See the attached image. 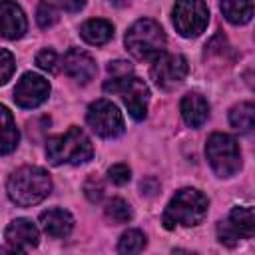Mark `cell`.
Segmentation results:
<instances>
[{"mask_svg": "<svg viewBox=\"0 0 255 255\" xmlns=\"http://www.w3.org/2000/svg\"><path fill=\"white\" fill-rule=\"evenodd\" d=\"M36 64H38V68H42L44 72H50V74H54V72H58V54L54 52V50H50V48H46V50H42V52H38V56H36Z\"/></svg>", "mask_w": 255, "mask_h": 255, "instance_id": "cb8c5ba5", "label": "cell"}, {"mask_svg": "<svg viewBox=\"0 0 255 255\" xmlns=\"http://www.w3.org/2000/svg\"><path fill=\"white\" fill-rule=\"evenodd\" d=\"M58 2H60V6H62L66 12H78V10H82L84 4H86V0H58Z\"/></svg>", "mask_w": 255, "mask_h": 255, "instance_id": "f1b7e54d", "label": "cell"}, {"mask_svg": "<svg viewBox=\"0 0 255 255\" xmlns=\"http://www.w3.org/2000/svg\"><path fill=\"white\" fill-rule=\"evenodd\" d=\"M207 207H209V201L199 189L183 187L167 203L161 219L163 227L175 229V225H185V227L199 225L207 215Z\"/></svg>", "mask_w": 255, "mask_h": 255, "instance_id": "7a4b0ae2", "label": "cell"}, {"mask_svg": "<svg viewBox=\"0 0 255 255\" xmlns=\"http://www.w3.org/2000/svg\"><path fill=\"white\" fill-rule=\"evenodd\" d=\"M255 237V207H233L227 219L217 223V239L229 247Z\"/></svg>", "mask_w": 255, "mask_h": 255, "instance_id": "52a82bcc", "label": "cell"}, {"mask_svg": "<svg viewBox=\"0 0 255 255\" xmlns=\"http://www.w3.org/2000/svg\"><path fill=\"white\" fill-rule=\"evenodd\" d=\"M40 225L50 237H66L74 227V217L66 209H48L40 213Z\"/></svg>", "mask_w": 255, "mask_h": 255, "instance_id": "2e32d148", "label": "cell"}, {"mask_svg": "<svg viewBox=\"0 0 255 255\" xmlns=\"http://www.w3.org/2000/svg\"><path fill=\"white\" fill-rule=\"evenodd\" d=\"M187 72H189V66L181 54H163L161 52L157 58H153L151 78H153L155 86L161 90H173L175 86H179L185 80Z\"/></svg>", "mask_w": 255, "mask_h": 255, "instance_id": "30bf717a", "label": "cell"}, {"mask_svg": "<svg viewBox=\"0 0 255 255\" xmlns=\"http://www.w3.org/2000/svg\"><path fill=\"white\" fill-rule=\"evenodd\" d=\"M205 153H207L211 169L219 177H231L241 167L239 145H237L235 137H231L229 133H221V131L211 133L205 143Z\"/></svg>", "mask_w": 255, "mask_h": 255, "instance_id": "8992f818", "label": "cell"}, {"mask_svg": "<svg viewBox=\"0 0 255 255\" xmlns=\"http://www.w3.org/2000/svg\"><path fill=\"white\" fill-rule=\"evenodd\" d=\"M0 20H2V36L8 40L22 38L28 24L22 8L12 0H2L0 4Z\"/></svg>", "mask_w": 255, "mask_h": 255, "instance_id": "5bb4252c", "label": "cell"}, {"mask_svg": "<svg viewBox=\"0 0 255 255\" xmlns=\"http://www.w3.org/2000/svg\"><path fill=\"white\" fill-rule=\"evenodd\" d=\"M8 197L20 205V207H30L40 203L52 189V179L46 169L38 165H24L18 167L10 179H8Z\"/></svg>", "mask_w": 255, "mask_h": 255, "instance_id": "6da1fadb", "label": "cell"}, {"mask_svg": "<svg viewBox=\"0 0 255 255\" xmlns=\"http://www.w3.org/2000/svg\"><path fill=\"white\" fill-rule=\"evenodd\" d=\"M36 20H38V26H40V28L48 30V28H52V26L60 20V14H58V10H56V6H54L52 2H46V0H44V2L38 4Z\"/></svg>", "mask_w": 255, "mask_h": 255, "instance_id": "603a6c76", "label": "cell"}, {"mask_svg": "<svg viewBox=\"0 0 255 255\" xmlns=\"http://www.w3.org/2000/svg\"><path fill=\"white\" fill-rule=\"evenodd\" d=\"M143 247H145V235L137 229H128L118 243L120 253H139Z\"/></svg>", "mask_w": 255, "mask_h": 255, "instance_id": "7402d4cb", "label": "cell"}, {"mask_svg": "<svg viewBox=\"0 0 255 255\" xmlns=\"http://www.w3.org/2000/svg\"><path fill=\"white\" fill-rule=\"evenodd\" d=\"M104 213H106V219H108L110 223H114V225L128 223V221L131 219V215H133V213H131L129 203H128V201H124V199H120V197L110 199V201L106 203Z\"/></svg>", "mask_w": 255, "mask_h": 255, "instance_id": "44dd1931", "label": "cell"}, {"mask_svg": "<svg viewBox=\"0 0 255 255\" xmlns=\"http://www.w3.org/2000/svg\"><path fill=\"white\" fill-rule=\"evenodd\" d=\"M221 12L231 24H247L253 16L251 0H221Z\"/></svg>", "mask_w": 255, "mask_h": 255, "instance_id": "d6986e66", "label": "cell"}, {"mask_svg": "<svg viewBox=\"0 0 255 255\" xmlns=\"http://www.w3.org/2000/svg\"><path fill=\"white\" fill-rule=\"evenodd\" d=\"M104 90L108 94H120L133 120L145 118L147 102H149V90H147L143 80L133 76V72L124 74V76H110V80H106V84H104Z\"/></svg>", "mask_w": 255, "mask_h": 255, "instance_id": "5b68a950", "label": "cell"}, {"mask_svg": "<svg viewBox=\"0 0 255 255\" xmlns=\"http://www.w3.org/2000/svg\"><path fill=\"white\" fill-rule=\"evenodd\" d=\"M46 155L54 165H62V163L80 165L92 159L94 145L84 129L72 126L66 133L54 135L46 141Z\"/></svg>", "mask_w": 255, "mask_h": 255, "instance_id": "3957f363", "label": "cell"}, {"mask_svg": "<svg viewBox=\"0 0 255 255\" xmlns=\"http://www.w3.org/2000/svg\"><path fill=\"white\" fill-rule=\"evenodd\" d=\"M2 74H0V84H6L8 80H10V76H12V70H14V58H12V54L6 50V48H2Z\"/></svg>", "mask_w": 255, "mask_h": 255, "instance_id": "4316f807", "label": "cell"}, {"mask_svg": "<svg viewBox=\"0 0 255 255\" xmlns=\"http://www.w3.org/2000/svg\"><path fill=\"white\" fill-rule=\"evenodd\" d=\"M131 72H133L131 64H128V62H124V60L110 62V66H108V74H110V76H124V74H131Z\"/></svg>", "mask_w": 255, "mask_h": 255, "instance_id": "83f0119b", "label": "cell"}, {"mask_svg": "<svg viewBox=\"0 0 255 255\" xmlns=\"http://www.w3.org/2000/svg\"><path fill=\"white\" fill-rule=\"evenodd\" d=\"M229 124L239 133H249L255 128V106L249 102L235 104L229 112Z\"/></svg>", "mask_w": 255, "mask_h": 255, "instance_id": "ac0fdd59", "label": "cell"}, {"mask_svg": "<svg viewBox=\"0 0 255 255\" xmlns=\"http://www.w3.org/2000/svg\"><path fill=\"white\" fill-rule=\"evenodd\" d=\"M64 70H66V74H68L70 78H74L76 82L88 84V82L96 76L98 66H96L94 58H92L88 52H84V50H80V48H70V50L66 52V56H64Z\"/></svg>", "mask_w": 255, "mask_h": 255, "instance_id": "4fadbf2b", "label": "cell"}, {"mask_svg": "<svg viewBox=\"0 0 255 255\" xmlns=\"http://www.w3.org/2000/svg\"><path fill=\"white\" fill-rule=\"evenodd\" d=\"M88 126L100 135V137H118L124 133V118L116 104L110 100H96L90 104L86 114Z\"/></svg>", "mask_w": 255, "mask_h": 255, "instance_id": "9c48e42d", "label": "cell"}, {"mask_svg": "<svg viewBox=\"0 0 255 255\" xmlns=\"http://www.w3.org/2000/svg\"><path fill=\"white\" fill-rule=\"evenodd\" d=\"M108 177H110L112 183H116V185H124V183L129 181L131 171H129V167H128L126 163H114V165L108 169Z\"/></svg>", "mask_w": 255, "mask_h": 255, "instance_id": "d4e9b609", "label": "cell"}, {"mask_svg": "<svg viewBox=\"0 0 255 255\" xmlns=\"http://www.w3.org/2000/svg\"><path fill=\"white\" fill-rule=\"evenodd\" d=\"M4 241L8 251L24 253L38 245V229L28 219H14L4 231Z\"/></svg>", "mask_w": 255, "mask_h": 255, "instance_id": "7c38bea8", "label": "cell"}, {"mask_svg": "<svg viewBox=\"0 0 255 255\" xmlns=\"http://www.w3.org/2000/svg\"><path fill=\"white\" fill-rule=\"evenodd\" d=\"M209 22V10L203 0H177L173 6V26L185 38L199 36Z\"/></svg>", "mask_w": 255, "mask_h": 255, "instance_id": "ba28073f", "label": "cell"}, {"mask_svg": "<svg viewBox=\"0 0 255 255\" xmlns=\"http://www.w3.org/2000/svg\"><path fill=\"white\" fill-rule=\"evenodd\" d=\"M0 118H2V155H8L16 145H18V139H20V133H18V128L8 112L6 106L0 108Z\"/></svg>", "mask_w": 255, "mask_h": 255, "instance_id": "ffe728a7", "label": "cell"}, {"mask_svg": "<svg viewBox=\"0 0 255 255\" xmlns=\"http://www.w3.org/2000/svg\"><path fill=\"white\" fill-rule=\"evenodd\" d=\"M181 118L189 128H199L205 124L207 116H209V104L207 100L197 94V92H189L181 98Z\"/></svg>", "mask_w": 255, "mask_h": 255, "instance_id": "9a60e30c", "label": "cell"}, {"mask_svg": "<svg viewBox=\"0 0 255 255\" xmlns=\"http://www.w3.org/2000/svg\"><path fill=\"white\" fill-rule=\"evenodd\" d=\"M84 193H86V197L90 199V201H100L102 197H104V183L98 179V177H90L88 181H86V185H84Z\"/></svg>", "mask_w": 255, "mask_h": 255, "instance_id": "484cf974", "label": "cell"}, {"mask_svg": "<svg viewBox=\"0 0 255 255\" xmlns=\"http://www.w3.org/2000/svg\"><path fill=\"white\" fill-rule=\"evenodd\" d=\"M126 48L137 60L157 58L165 48V34L151 18H139L126 32Z\"/></svg>", "mask_w": 255, "mask_h": 255, "instance_id": "277c9868", "label": "cell"}, {"mask_svg": "<svg viewBox=\"0 0 255 255\" xmlns=\"http://www.w3.org/2000/svg\"><path fill=\"white\" fill-rule=\"evenodd\" d=\"M80 36L92 46H102L114 36V26H112V22H108L104 18H92L82 24Z\"/></svg>", "mask_w": 255, "mask_h": 255, "instance_id": "e0dca14e", "label": "cell"}, {"mask_svg": "<svg viewBox=\"0 0 255 255\" xmlns=\"http://www.w3.org/2000/svg\"><path fill=\"white\" fill-rule=\"evenodd\" d=\"M48 96H50L48 80H44L42 76H38L34 72L24 74L14 88V100L24 110L38 108L40 104H44L48 100Z\"/></svg>", "mask_w": 255, "mask_h": 255, "instance_id": "8fae6325", "label": "cell"}]
</instances>
